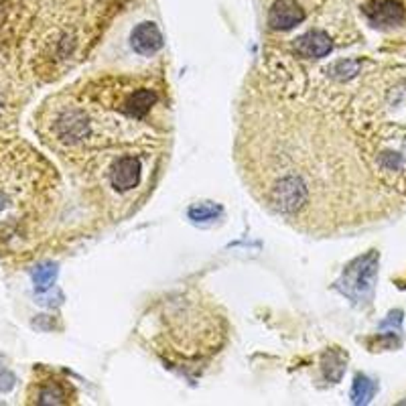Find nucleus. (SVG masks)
<instances>
[{
	"mask_svg": "<svg viewBox=\"0 0 406 406\" xmlns=\"http://www.w3.org/2000/svg\"><path fill=\"white\" fill-rule=\"evenodd\" d=\"M359 61H338V64L331 65V73L338 78V80H347V78H352V76H356L357 71H359Z\"/></svg>",
	"mask_w": 406,
	"mask_h": 406,
	"instance_id": "10",
	"label": "nucleus"
},
{
	"mask_svg": "<svg viewBox=\"0 0 406 406\" xmlns=\"http://www.w3.org/2000/svg\"><path fill=\"white\" fill-rule=\"evenodd\" d=\"M55 275H57V270H55L53 264H43V266H39V268L32 273V280H35V285H37L39 291H45V289H49V287L53 285Z\"/></svg>",
	"mask_w": 406,
	"mask_h": 406,
	"instance_id": "9",
	"label": "nucleus"
},
{
	"mask_svg": "<svg viewBox=\"0 0 406 406\" xmlns=\"http://www.w3.org/2000/svg\"><path fill=\"white\" fill-rule=\"evenodd\" d=\"M69 392L64 386V382L59 380H51V384L43 386V388L37 392V398L35 402L39 405H61V402H69Z\"/></svg>",
	"mask_w": 406,
	"mask_h": 406,
	"instance_id": "7",
	"label": "nucleus"
},
{
	"mask_svg": "<svg viewBox=\"0 0 406 406\" xmlns=\"http://www.w3.org/2000/svg\"><path fill=\"white\" fill-rule=\"evenodd\" d=\"M376 275H378V252L372 250L370 254L354 260L347 266L341 282L345 287H341V291L354 301H368L374 292Z\"/></svg>",
	"mask_w": 406,
	"mask_h": 406,
	"instance_id": "1",
	"label": "nucleus"
},
{
	"mask_svg": "<svg viewBox=\"0 0 406 406\" xmlns=\"http://www.w3.org/2000/svg\"><path fill=\"white\" fill-rule=\"evenodd\" d=\"M145 177L143 161L136 155H120L106 171V179L116 193L124 195L136 189Z\"/></svg>",
	"mask_w": 406,
	"mask_h": 406,
	"instance_id": "2",
	"label": "nucleus"
},
{
	"mask_svg": "<svg viewBox=\"0 0 406 406\" xmlns=\"http://www.w3.org/2000/svg\"><path fill=\"white\" fill-rule=\"evenodd\" d=\"M294 51L301 55V57H307V59H319L325 57L329 51H331V39L325 31H309L305 35H301L297 41H294Z\"/></svg>",
	"mask_w": 406,
	"mask_h": 406,
	"instance_id": "6",
	"label": "nucleus"
},
{
	"mask_svg": "<svg viewBox=\"0 0 406 406\" xmlns=\"http://www.w3.org/2000/svg\"><path fill=\"white\" fill-rule=\"evenodd\" d=\"M220 211H222L220 208H215V205H211V203H199V205H193V208L189 210V215H191V220H195V222H205V220H213Z\"/></svg>",
	"mask_w": 406,
	"mask_h": 406,
	"instance_id": "11",
	"label": "nucleus"
},
{
	"mask_svg": "<svg viewBox=\"0 0 406 406\" xmlns=\"http://www.w3.org/2000/svg\"><path fill=\"white\" fill-rule=\"evenodd\" d=\"M130 43L138 55L148 57V55H155L157 51H161L165 41H162L161 31L155 23H141L130 35Z\"/></svg>",
	"mask_w": 406,
	"mask_h": 406,
	"instance_id": "5",
	"label": "nucleus"
},
{
	"mask_svg": "<svg viewBox=\"0 0 406 406\" xmlns=\"http://www.w3.org/2000/svg\"><path fill=\"white\" fill-rule=\"evenodd\" d=\"M376 394V382L370 380L368 376H356L354 386H352V400L356 405H366L370 402Z\"/></svg>",
	"mask_w": 406,
	"mask_h": 406,
	"instance_id": "8",
	"label": "nucleus"
},
{
	"mask_svg": "<svg viewBox=\"0 0 406 406\" xmlns=\"http://www.w3.org/2000/svg\"><path fill=\"white\" fill-rule=\"evenodd\" d=\"M364 15L374 27H394L405 18V6L398 0H372L364 6Z\"/></svg>",
	"mask_w": 406,
	"mask_h": 406,
	"instance_id": "3",
	"label": "nucleus"
},
{
	"mask_svg": "<svg viewBox=\"0 0 406 406\" xmlns=\"http://www.w3.org/2000/svg\"><path fill=\"white\" fill-rule=\"evenodd\" d=\"M305 20V11L297 0H276L268 13V25L276 31H289Z\"/></svg>",
	"mask_w": 406,
	"mask_h": 406,
	"instance_id": "4",
	"label": "nucleus"
}]
</instances>
